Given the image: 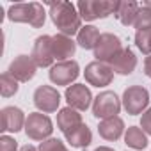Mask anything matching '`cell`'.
Instances as JSON below:
<instances>
[{
	"label": "cell",
	"instance_id": "cell-1",
	"mask_svg": "<svg viewBox=\"0 0 151 151\" xmlns=\"http://www.w3.org/2000/svg\"><path fill=\"white\" fill-rule=\"evenodd\" d=\"M50 6V16L57 30L64 36L78 34L82 29V18L71 2H48Z\"/></svg>",
	"mask_w": 151,
	"mask_h": 151
},
{
	"label": "cell",
	"instance_id": "cell-2",
	"mask_svg": "<svg viewBox=\"0 0 151 151\" xmlns=\"http://www.w3.org/2000/svg\"><path fill=\"white\" fill-rule=\"evenodd\" d=\"M7 18L14 23H29L36 29L45 25L46 13L39 2H29V4H14L9 7Z\"/></svg>",
	"mask_w": 151,
	"mask_h": 151
},
{
	"label": "cell",
	"instance_id": "cell-3",
	"mask_svg": "<svg viewBox=\"0 0 151 151\" xmlns=\"http://www.w3.org/2000/svg\"><path fill=\"white\" fill-rule=\"evenodd\" d=\"M119 2H107V0H82L78 2L77 9L82 20L93 22L98 18H107L109 14H116Z\"/></svg>",
	"mask_w": 151,
	"mask_h": 151
},
{
	"label": "cell",
	"instance_id": "cell-4",
	"mask_svg": "<svg viewBox=\"0 0 151 151\" xmlns=\"http://www.w3.org/2000/svg\"><path fill=\"white\" fill-rule=\"evenodd\" d=\"M53 132V123L48 116L41 112H32L29 114L25 121V133L32 140H46Z\"/></svg>",
	"mask_w": 151,
	"mask_h": 151
},
{
	"label": "cell",
	"instance_id": "cell-5",
	"mask_svg": "<svg viewBox=\"0 0 151 151\" xmlns=\"http://www.w3.org/2000/svg\"><path fill=\"white\" fill-rule=\"evenodd\" d=\"M121 110V101L116 93L112 91H103L96 96L94 105H93V114L98 119H109L116 117Z\"/></svg>",
	"mask_w": 151,
	"mask_h": 151
},
{
	"label": "cell",
	"instance_id": "cell-6",
	"mask_svg": "<svg viewBox=\"0 0 151 151\" xmlns=\"http://www.w3.org/2000/svg\"><path fill=\"white\" fill-rule=\"evenodd\" d=\"M149 103V93L142 86H132L123 93V107L130 116H137L146 110Z\"/></svg>",
	"mask_w": 151,
	"mask_h": 151
},
{
	"label": "cell",
	"instance_id": "cell-7",
	"mask_svg": "<svg viewBox=\"0 0 151 151\" xmlns=\"http://www.w3.org/2000/svg\"><path fill=\"white\" fill-rule=\"evenodd\" d=\"M84 75H86V80L94 87H105L114 78V71H112L110 64L109 62H100V60H94V62L87 64Z\"/></svg>",
	"mask_w": 151,
	"mask_h": 151
},
{
	"label": "cell",
	"instance_id": "cell-8",
	"mask_svg": "<svg viewBox=\"0 0 151 151\" xmlns=\"http://www.w3.org/2000/svg\"><path fill=\"white\" fill-rule=\"evenodd\" d=\"M80 75L78 64L75 60H64V62H57L55 66H52L50 69V80L55 86H69L71 82H75Z\"/></svg>",
	"mask_w": 151,
	"mask_h": 151
},
{
	"label": "cell",
	"instance_id": "cell-9",
	"mask_svg": "<svg viewBox=\"0 0 151 151\" xmlns=\"http://www.w3.org/2000/svg\"><path fill=\"white\" fill-rule=\"evenodd\" d=\"M121 50H123L121 39L117 36L107 32V34H101L100 36V41H98V45L94 48V57L100 62H110Z\"/></svg>",
	"mask_w": 151,
	"mask_h": 151
},
{
	"label": "cell",
	"instance_id": "cell-10",
	"mask_svg": "<svg viewBox=\"0 0 151 151\" xmlns=\"http://www.w3.org/2000/svg\"><path fill=\"white\" fill-rule=\"evenodd\" d=\"M59 103H60V94L55 87L52 86H39L34 93V105L45 112V114H50V112H55L59 109Z\"/></svg>",
	"mask_w": 151,
	"mask_h": 151
},
{
	"label": "cell",
	"instance_id": "cell-11",
	"mask_svg": "<svg viewBox=\"0 0 151 151\" xmlns=\"http://www.w3.org/2000/svg\"><path fill=\"white\" fill-rule=\"evenodd\" d=\"M37 69V64L34 62L32 57L29 55H18L11 64H9V75L13 78H16L18 82H29L34 78Z\"/></svg>",
	"mask_w": 151,
	"mask_h": 151
},
{
	"label": "cell",
	"instance_id": "cell-12",
	"mask_svg": "<svg viewBox=\"0 0 151 151\" xmlns=\"http://www.w3.org/2000/svg\"><path fill=\"white\" fill-rule=\"evenodd\" d=\"M66 96V101L71 109L75 110H87L89 105H91V100H93V94H91V89L86 86V84H75V86H69L64 93Z\"/></svg>",
	"mask_w": 151,
	"mask_h": 151
},
{
	"label": "cell",
	"instance_id": "cell-13",
	"mask_svg": "<svg viewBox=\"0 0 151 151\" xmlns=\"http://www.w3.org/2000/svg\"><path fill=\"white\" fill-rule=\"evenodd\" d=\"M30 57L34 59L37 68L52 66V62L55 60V57H53V37L52 36H39L34 43V50H32Z\"/></svg>",
	"mask_w": 151,
	"mask_h": 151
},
{
	"label": "cell",
	"instance_id": "cell-14",
	"mask_svg": "<svg viewBox=\"0 0 151 151\" xmlns=\"http://www.w3.org/2000/svg\"><path fill=\"white\" fill-rule=\"evenodd\" d=\"M25 116L18 107H4L0 110V132H20L25 128Z\"/></svg>",
	"mask_w": 151,
	"mask_h": 151
},
{
	"label": "cell",
	"instance_id": "cell-15",
	"mask_svg": "<svg viewBox=\"0 0 151 151\" xmlns=\"http://www.w3.org/2000/svg\"><path fill=\"white\" fill-rule=\"evenodd\" d=\"M109 64H110L112 71H116L119 75H130L137 66V57L130 48H123Z\"/></svg>",
	"mask_w": 151,
	"mask_h": 151
},
{
	"label": "cell",
	"instance_id": "cell-16",
	"mask_svg": "<svg viewBox=\"0 0 151 151\" xmlns=\"http://www.w3.org/2000/svg\"><path fill=\"white\" fill-rule=\"evenodd\" d=\"M64 137L73 147H78V149H84V147H87L93 142V133H91L89 126L84 124V123L78 124V126H75V128H71L69 132H66Z\"/></svg>",
	"mask_w": 151,
	"mask_h": 151
},
{
	"label": "cell",
	"instance_id": "cell-17",
	"mask_svg": "<svg viewBox=\"0 0 151 151\" xmlns=\"http://www.w3.org/2000/svg\"><path fill=\"white\" fill-rule=\"evenodd\" d=\"M75 50H77V45L69 36L64 34H57L53 36V57L60 62L68 60L69 57L75 55Z\"/></svg>",
	"mask_w": 151,
	"mask_h": 151
},
{
	"label": "cell",
	"instance_id": "cell-18",
	"mask_svg": "<svg viewBox=\"0 0 151 151\" xmlns=\"http://www.w3.org/2000/svg\"><path fill=\"white\" fill-rule=\"evenodd\" d=\"M98 132L100 135L105 139V140H117L123 132H124V123L121 117H109V119H103L98 126Z\"/></svg>",
	"mask_w": 151,
	"mask_h": 151
},
{
	"label": "cell",
	"instance_id": "cell-19",
	"mask_svg": "<svg viewBox=\"0 0 151 151\" xmlns=\"http://www.w3.org/2000/svg\"><path fill=\"white\" fill-rule=\"evenodd\" d=\"M82 124V114H78V110H75L71 107H64L59 110L57 114V126L59 130H62L64 133L69 132L71 128Z\"/></svg>",
	"mask_w": 151,
	"mask_h": 151
},
{
	"label": "cell",
	"instance_id": "cell-20",
	"mask_svg": "<svg viewBox=\"0 0 151 151\" xmlns=\"http://www.w3.org/2000/svg\"><path fill=\"white\" fill-rule=\"evenodd\" d=\"M139 9H140V6L137 2H133V0H128V2H119L117 11H116V16H117V20L123 25L130 27V25L135 23V18L139 14Z\"/></svg>",
	"mask_w": 151,
	"mask_h": 151
},
{
	"label": "cell",
	"instance_id": "cell-21",
	"mask_svg": "<svg viewBox=\"0 0 151 151\" xmlns=\"http://www.w3.org/2000/svg\"><path fill=\"white\" fill-rule=\"evenodd\" d=\"M100 30L94 27V25H86L80 29V32L77 34V43L86 48V50H94L98 41H100Z\"/></svg>",
	"mask_w": 151,
	"mask_h": 151
},
{
	"label": "cell",
	"instance_id": "cell-22",
	"mask_svg": "<svg viewBox=\"0 0 151 151\" xmlns=\"http://www.w3.org/2000/svg\"><path fill=\"white\" fill-rule=\"evenodd\" d=\"M124 142L130 147H133V149H144L147 146V137H146V133H144L142 128L130 126L126 130V133H124Z\"/></svg>",
	"mask_w": 151,
	"mask_h": 151
},
{
	"label": "cell",
	"instance_id": "cell-23",
	"mask_svg": "<svg viewBox=\"0 0 151 151\" xmlns=\"http://www.w3.org/2000/svg\"><path fill=\"white\" fill-rule=\"evenodd\" d=\"M0 93L4 98H11L18 93V80L13 78L9 73H2L0 77Z\"/></svg>",
	"mask_w": 151,
	"mask_h": 151
},
{
	"label": "cell",
	"instance_id": "cell-24",
	"mask_svg": "<svg viewBox=\"0 0 151 151\" xmlns=\"http://www.w3.org/2000/svg\"><path fill=\"white\" fill-rule=\"evenodd\" d=\"M135 29H137V32L139 30H149L151 29V9L149 7H144V6H140V9H139V14H137V18H135Z\"/></svg>",
	"mask_w": 151,
	"mask_h": 151
},
{
	"label": "cell",
	"instance_id": "cell-25",
	"mask_svg": "<svg viewBox=\"0 0 151 151\" xmlns=\"http://www.w3.org/2000/svg\"><path fill=\"white\" fill-rule=\"evenodd\" d=\"M135 45L142 53L151 55V29L149 30H139L135 34Z\"/></svg>",
	"mask_w": 151,
	"mask_h": 151
},
{
	"label": "cell",
	"instance_id": "cell-26",
	"mask_svg": "<svg viewBox=\"0 0 151 151\" xmlns=\"http://www.w3.org/2000/svg\"><path fill=\"white\" fill-rule=\"evenodd\" d=\"M39 151H69V149H68V147L64 146V142L59 140V139H46V140L41 142Z\"/></svg>",
	"mask_w": 151,
	"mask_h": 151
},
{
	"label": "cell",
	"instance_id": "cell-27",
	"mask_svg": "<svg viewBox=\"0 0 151 151\" xmlns=\"http://www.w3.org/2000/svg\"><path fill=\"white\" fill-rule=\"evenodd\" d=\"M0 151H18V144L13 137L2 135L0 137Z\"/></svg>",
	"mask_w": 151,
	"mask_h": 151
},
{
	"label": "cell",
	"instance_id": "cell-28",
	"mask_svg": "<svg viewBox=\"0 0 151 151\" xmlns=\"http://www.w3.org/2000/svg\"><path fill=\"white\" fill-rule=\"evenodd\" d=\"M140 126H142L144 133H149V135H151V109H147V110L142 114V117H140Z\"/></svg>",
	"mask_w": 151,
	"mask_h": 151
},
{
	"label": "cell",
	"instance_id": "cell-29",
	"mask_svg": "<svg viewBox=\"0 0 151 151\" xmlns=\"http://www.w3.org/2000/svg\"><path fill=\"white\" fill-rule=\"evenodd\" d=\"M144 73L151 78V55H147L146 60H144Z\"/></svg>",
	"mask_w": 151,
	"mask_h": 151
},
{
	"label": "cell",
	"instance_id": "cell-30",
	"mask_svg": "<svg viewBox=\"0 0 151 151\" xmlns=\"http://www.w3.org/2000/svg\"><path fill=\"white\" fill-rule=\"evenodd\" d=\"M18 151H39V149H36L34 146H30V144H27V146H23V147H20Z\"/></svg>",
	"mask_w": 151,
	"mask_h": 151
},
{
	"label": "cell",
	"instance_id": "cell-31",
	"mask_svg": "<svg viewBox=\"0 0 151 151\" xmlns=\"http://www.w3.org/2000/svg\"><path fill=\"white\" fill-rule=\"evenodd\" d=\"M94 151H114L112 147H107V146H100V147H96Z\"/></svg>",
	"mask_w": 151,
	"mask_h": 151
},
{
	"label": "cell",
	"instance_id": "cell-32",
	"mask_svg": "<svg viewBox=\"0 0 151 151\" xmlns=\"http://www.w3.org/2000/svg\"><path fill=\"white\" fill-rule=\"evenodd\" d=\"M142 6H144V7H149V9H151V0H146V2H144Z\"/></svg>",
	"mask_w": 151,
	"mask_h": 151
}]
</instances>
